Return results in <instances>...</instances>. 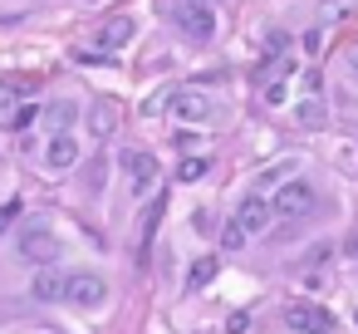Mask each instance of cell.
<instances>
[{
	"mask_svg": "<svg viewBox=\"0 0 358 334\" xmlns=\"http://www.w3.org/2000/svg\"><path fill=\"white\" fill-rule=\"evenodd\" d=\"M172 20H177V30L187 35V40H211L216 35V15H211V6H201V0H182V6L172 11Z\"/></svg>",
	"mask_w": 358,
	"mask_h": 334,
	"instance_id": "obj_1",
	"label": "cell"
},
{
	"mask_svg": "<svg viewBox=\"0 0 358 334\" xmlns=\"http://www.w3.org/2000/svg\"><path fill=\"white\" fill-rule=\"evenodd\" d=\"M270 207H275V216H285V221L309 216V207H314V187H309V182H299V177H289V182L270 197Z\"/></svg>",
	"mask_w": 358,
	"mask_h": 334,
	"instance_id": "obj_2",
	"label": "cell"
},
{
	"mask_svg": "<svg viewBox=\"0 0 358 334\" xmlns=\"http://www.w3.org/2000/svg\"><path fill=\"white\" fill-rule=\"evenodd\" d=\"M108 300V280L94 275V270H74L69 275V305L74 309H99Z\"/></svg>",
	"mask_w": 358,
	"mask_h": 334,
	"instance_id": "obj_3",
	"label": "cell"
},
{
	"mask_svg": "<svg viewBox=\"0 0 358 334\" xmlns=\"http://www.w3.org/2000/svg\"><path fill=\"white\" fill-rule=\"evenodd\" d=\"M167 113H172V118H182V123H206V118H216L211 99H206V94H196V89H177V94H172V104H167Z\"/></svg>",
	"mask_w": 358,
	"mask_h": 334,
	"instance_id": "obj_4",
	"label": "cell"
},
{
	"mask_svg": "<svg viewBox=\"0 0 358 334\" xmlns=\"http://www.w3.org/2000/svg\"><path fill=\"white\" fill-rule=\"evenodd\" d=\"M270 216H275V207H270V197H241V207L231 211V221L245 231V236H255V231H265L270 226Z\"/></svg>",
	"mask_w": 358,
	"mask_h": 334,
	"instance_id": "obj_5",
	"label": "cell"
},
{
	"mask_svg": "<svg viewBox=\"0 0 358 334\" xmlns=\"http://www.w3.org/2000/svg\"><path fill=\"white\" fill-rule=\"evenodd\" d=\"M30 295H35L40 305H59V300H69V270H59V265H45V270L30 280Z\"/></svg>",
	"mask_w": 358,
	"mask_h": 334,
	"instance_id": "obj_6",
	"label": "cell"
},
{
	"mask_svg": "<svg viewBox=\"0 0 358 334\" xmlns=\"http://www.w3.org/2000/svg\"><path fill=\"white\" fill-rule=\"evenodd\" d=\"M45 167H50V172H69V167H79V138H74V133H55L50 148H45Z\"/></svg>",
	"mask_w": 358,
	"mask_h": 334,
	"instance_id": "obj_7",
	"label": "cell"
},
{
	"mask_svg": "<svg viewBox=\"0 0 358 334\" xmlns=\"http://www.w3.org/2000/svg\"><path fill=\"white\" fill-rule=\"evenodd\" d=\"M285 324H289V329H299V334H324V329H329V314H324L319 305L294 300V305L285 309Z\"/></svg>",
	"mask_w": 358,
	"mask_h": 334,
	"instance_id": "obj_8",
	"label": "cell"
},
{
	"mask_svg": "<svg viewBox=\"0 0 358 334\" xmlns=\"http://www.w3.org/2000/svg\"><path fill=\"white\" fill-rule=\"evenodd\" d=\"M123 167H128V177H133V192H138V197L157 182V162H152L143 148H128V153H123Z\"/></svg>",
	"mask_w": 358,
	"mask_h": 334,
	"instance_id": "obj_9",
	"label": "cell"
},
{
	"mask_svg": "<svg viewBox=\"0 0 358 334\" xmlns=\"http://www.w3.org/2000/svg\"><path fill=\"white\" fill-rule=\"evenodd\" d=\"M20 256H25V260H40V265H55V260H59V241H55L50 231H25V236H20Z\"/></svg>",
	"mask_w": 358,
	"mask_h": 334,
	"instance_id": "obj_10",
	"label": "cell"
},
{
	"mask_svg": "<svg viewBox=\"0 0 358 334\" xmlns=\"http://www.w3.org/2000/svg\"><path fill=\"white\" fill-rule=\"evenodd\" d=\"M25 94H30L25 79H6V84H0V128L15 123V113L25 109Z\"/></svg>",
	"mask_w": 358,
	"mask_h": 334,
	"instance_id": "obj_11",
	"label": "cell"
},
{
	"mask_svg": "<svg viewBox=\"0 0 358 334\" xmlns=\"http://www.w3.org/2000/svg\"><path fill=\"white\" fill-rule=\"evenodd\" d=\"M99 40H103V50H123V45L133 40V20H128V15H113V20L99 30Z\"/></svg>",
	"mask_w": 358,
	"mask_h": 334,
	"instance_id": "obj_12",
	"label": "cell"
},
{
	"mask_svg": "<svg viewBox=\"0 0 358 334\" xmlns=\"http://www.w3.org/2000/svg\"><path fill=\"white\" fill-rule=\"evenodd\" d=\"M74 118H79V109H74L69 99H55V104L45 109V123H50L55 133H74Z\"/></svg>",
	"mask_w": 358,
	"mask_h": 334,
	"instance_id": "obj_13",
	"label": "cell"
},
{
	"mask_svg": "<svg viewBox=\"0 0 358 334\" xmlns=\"http://www.w3.org/2000/svg\"><path fill=\"white\" fill-rule=\"evenodd\" d=\"M113 123H118V109H113V104H94L89 133H94V138H108V133H113Z\"/></svg>",
	"mask_w": 358,
	"mask_h": 334,
	"instance_id": "obj_14",
	"label": "cell"
},
{
	"mask_svg": "<svg viewBox=\"0 0 358 334\" xmlns=\"http://www.w3.org/2000/svg\"><path fill=\"white\" fill-rule=\"evenodd\" d=\"M216 270H221V265H216V256H201V260L192 265V275H187V290H201V285H211V280H216Z\"/></svg>",
	"mask_w": 358,
	"mask_h": 334,
	"instance_id": "obj_15",
	"label": "cell"
},
{
	"mask_svg": "<svg viewBox=\"0 0 358 334\" xmlns=\"http://www.w3.org/2000/svg\"><path fill=\"white\" fill-rule=\"evenodd\" d=\"M299 123H304V128H319V123H324V99H319V94L299 104Z\"/></svg>",
	"mask_w": 358,
	"mask_h": 334,
	"instance_id": "obj_16",
	"label": "cell"
},
{
	"mask_svg": "<svg viewBox=\"0 0 358 334\" xmlns=\"http://www.w3.org/2000/svg\"><path fill=\"white\" fill-rule=\"evenodd\" d=\"M177 177H182V182H196V177H206V158H182Z\"/></svg>",
	"mask_w": 358,
	"mask_h": 334,
	"instance_id": "obj_17",
	"label": "cell"
},
{
	"mask_svg": "<svg viewBox=\"0 0 358 334\" xmlns=\"http://www.w3.org/2000/svg\"><path fill=\"white\" fill-rule=\"evenodd\" d=\"M221 246H226V251H241V246H245V231H241V226L231 221V226L221 231Z\"/></svg>",
	"mask_w": 358,
	"mask_h": 334,
	"instance_id": "obj_18",
	"label": "cell"
},
{
	"mask_svg": "<svg viewBox=\"0 0 358 334\" xmlns=\"http://www.w3.org/2000/svg\"><path fill=\"white\" fill-rule=\"evenodd\" d=\"M15 216H20V202H6V207H0V236L15 226Z\"/></svg>",
	"mask_w": 358,
	"mask_h": 334,
	"instance_id": "obj_19",
	"label": "cell"
},
{
	"mask_svg": "<svg viewBox=\"0 0 358 334\" xmlns=\"http://www.w3.org/2000/svg\"><path fill=\"white\" fill-rule=\"evenodd\" d=\"M285 45H289L285 30H270V35H265V50H270V55H285Z\"/></svg>",
	"mask_w": 358,
	"mask_h": 334,
	"instance_id": "obj_20",
	"label": "cell"
},
{
	"mask_svg": "<svg viewBox=\"0 0 358 334\" xmlns=\"http://www.w3.org/2000/svg\"><path fill=\"white\" fill-rule=\"evenodd\" d=\"M348 69H353V74H358V40H353V45H348Z\"/></svg>",
	"mask_w": 358,
	"mask_h": 334,
	"instance_id": "obj_21",
	"label": "cell"
},
{
	"mask_svg": "<svg viewBox=\"0 0 358 334\" xmlns=\"http://www.w3.org/2000/svg\"><path fill=\"white\" fill-rule=\"evenodd\" d=\"M201 6H211V0H201Z\"/></svg>",
	"mask_w": 358,
	"mask_h": 334,
	"instance_id": "obj_22",
	"label": "cell"
},
{
	"mask_svg": "<svg viewBox=\"0 0 358 334\" xmlns=\"http://www.w3.org/2000/svg\"><path fill=\"white\" fill-rule=\"evenodd\" d=\"M324 334H329V329H324Z\"/></svg>",
	"mask_w": 358,
	"mask_h": 334,
	"instance_id": "obj_23",
	"label": "cell"
}]
</instances>
